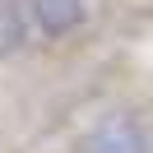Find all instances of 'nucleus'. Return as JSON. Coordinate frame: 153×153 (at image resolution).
<instances>
[{"label": "nucleus", "instance_id": "obj_3", "mask_svg": "<svg viewBox=\"0 0 153 153\" xmlns=\"http://www.w3.org/2000/svg\"><path fill=\"white\" fill-rule=\"evenodd\" d=\"M28 42V19H23V0H0V56H14V51Z\"/></svg>", "mask_w": 153, "mask_h": 153}, {"label": "nucleus", "instance_id": "obj_1", "mask_svg": "<svg viewBox=\"0 0 153 153\" xmlns=\"http://www.w3.org/2000/svg\"><path fill=\"white\" fill-rule=\"evenodd\" d=\"M79 153H144V125L134 116H107L88 130Z\"/></svg>", "mask_w": 153, "mask_h": 153}, {"label": "nucleus", "instance_id": "obj_2", "mask_svg": "<svg viewBox=\"0 0 153 153\" xmlns=\"http://www.w3.org/2000/svg\"><path fill=\"white\" fill-rule=\"evenodd\" d=\"M28 10L47 37H65L84 23V0H28Z\"/></svg>", "mask_w": 153, "mask_h": 153}]
</instances>
